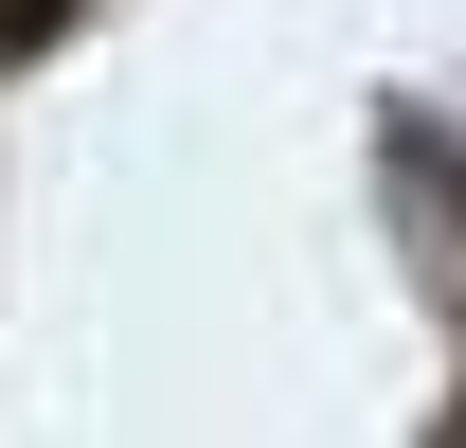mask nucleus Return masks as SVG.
<instances>
[{
    "mask_svg": "<svg viewBox=\"0 0 466 448\" xmlns=\"http://www.w3.org/2000/svg\"><path fill=\"white\" fill-rule=\"evenodd\" d=\"M18 18H36V0H0V36H18Z\"/></svg>",
    "mask_w": 466,
    "mask_h": 448,
    "instance_id": "f257e3e1",
    "label": "nucleus"
}]
</instances>
